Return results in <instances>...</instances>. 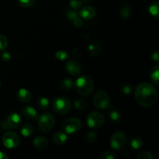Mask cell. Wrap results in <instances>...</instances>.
<instances>
[{"instance_id": "obj_9", "label": "cell", "mask_w": 159, "mask_h": 159, "mask_svg": "<svg viewBox=\"0 0 159 159\" xmlns=\"http://www.w3.org/2000/svg\"><path fill=\"white\" fill-rule=\"evenodd\" d=\"M127 135L123 131H116L113 134L110 138V146L114 150H120L127 143Z\"/></svg>"}, {"instance_id": "obj_33", "label": "cell", "mask_w": 159, "mask_h": 159, "mask_svg": "<svg viewBox=\"0 0 159 159\" xmlns=\"http://www.w3.org/2000/svg\"><path fill=\"white\" fill-rule=\"evenodd\" d=\"M69 5L71 8H72L75 10H77V9H80V7L82 5V2L81 0H71Z\"/></svg>"}, {"instance_id": "obj_35", "label": "cell", "mask_w": 159, "mask_h": 159, "mask_svg": "<svg viewBox=\"0 0 159 159\" xmlns=\"http://www.w3.org/2000/svg\"><path fill=\"white\" fill-rule=\"evenodd\" d=\"M121 91L124 95H129L132 92V86L130 85H124L122 86Z\"/></svg>"}, {"instance_id": "obj_18", "label": "cell", "mask_w": 159, "mask_h": 159, "mask_svg": "<svg viewBox=\"0 0 159 159\" xmlns=\"http://www.w3.org/2000/svg\"><path fill=\"white\" fill-rule=\"evenodd\" d=\"M59 85H60V89L62 91H68L73 87L74 82L70 78H66V79H64L61 81Z\"/></svg>"}, {"instance_id": "obj_12", "label": "cell", "mask_w": 159, "mask_h": 159, "mask_svg": "<svg viewBox=\"0 0 159 159\" xmlns=\"http://www.w3.org/2000/svg\"><path fill=\"white\" fill-rule=\"evenodd\" d=\"M96 15V10L94 7L90 6H86L82 8L79 12V16L85 20H92Z\"/></svg>"}, {"instance_id": "obj_41", "label": "cell", "mask_w": 159, "mask_h": 159, "mask_svg": "<svg viewBox=\"0 0 159 159\" xmlns=\"http://www.w3.org/2000/svg\"><path fill=\"white\" fill-rule=\"evenodd\" d=\"M1 85H2V84H1V82H0V88H1Z\"/></svg>"}, {"instance_id": "obj_26", "label": "cell", "mask_w": 159, "mask_h": 159, "mask_svg": "<svg viewBox=\"0 0 159 159\" xmlns=\"http://www.w3.org/2000/svg\"><path fill=\"white\" fill-rule=\"evenodd\" d=\"M97 139V135L94 131L87 132L85 135V141L87 143H94Z\"/></svg>"}, {"instance_id": "obj_38", "label": "cell", "mask_w": 159, "mask_h": 159, "mask_svg": "<svg viewBox=\"0 0 159 159\" xmlns=\"http://www.w3.org/2000/svg\"><path fill=\"white\" fill-rule=\"evenodd\" d=\"M152 58L154 61H155L156 63H158L159 61V55H158V51H155V52L152 53Z\"/></svg>"}, {"instance_id": "obj_10", "label": "cell", "mask_w": 159, "mask_h": 159, "mask_svg": "<svg viewBox=\"0 0 159 159\" xmlns=\"http://www.w3.org/2000/svg\"><path fill=\"white\" fill-rule=\"evenodd\" d=\"M65 69L70 75L73 76H77L82 72V67L80 63L76 60H69L66 63Z\"/></svg>"}, {"instance_id": "obj_4", "label": "cell", "mask_w": 159, "mask_h": 159, "mask_svg": "<svg viewBox=\"0 0 159 159\" xmlns=\"http://www.w3.org/2000/svg\"><path fill=\"white\" fill-rule=\"evenodd\" d=\"M82 127V123L78 118H68L63 121L61 128L68 134H72L79 131Z\"/></svg>"}, {"instance_id": "obj_7", "label": "cell", "mask_w": 159, "mask_h": 159, "mask_svg": "<svg viewBox=\"0 0 159 159\" xmlns=\"http://www.w3.org/2000/svg\"><path fill=\"white\" fill-rule=\"evenodd\" d=\"M87 125L93 129H99L103 126L105 123V117L99 112H92L87 116Z\"/></svg>"}, {"instance_id": "obj_5", "label": "cell", "mask_w": 159, "mask_h": 159, "mask_svg": "<svg viewBox=\"0 0 159 159\" xmlns=\"http://www.w3.org/2000/svg\"><path fill=\"white\" fill-rule=\"evenodd\" d=\"M110 96L104 90L96 92L93 97V103L96 108L99 110H106L110 107Z\"/></svg>"}, {"instance_id": "obj_32", "label": "cell", "mask_w": 159, "mask_h": 159, "mask_svg": "<svg viewBox=\"0 0 159 159\" xmlns=\"http://www.w3.org/2000/svg\"><path fill=\"white\" fill-rule=\"evenodd\" d=\"M154 155L150 152H142L138 155V159H153Z\"/></svg>"}, {"instance_id": "obj_24", "label": "cell", "mask_w": 159, "mask_h": 159, "mask_svg": "<svg viewBox=\"0 0 159 159\" xmlns=\"http://www.w3.org/2000/svg\"><path fill=\"white\" fill-rule=\"evenodd\" d=\"M158 8H159V3L157 1L153 2H152L150 5H149L148 11L152 16L158 18V13H159Z\"/></svg>"}, {"instance_id": "obj_37", "label": "cell", "mask_w": 159, "mask_h": 159, "mask_svg": "<svg viewBox=\"0 0 159 159\" xmlns=\"http://www.w3.org/2000/svg\"><path fill=\"white\" fill-rule=\"evenodd\" d=\"M1 57L4 61H9L11 59V55L8 52H3L2 54Z\"/></svg>"}, {"instance_id": "obj_25", "label": "cell", "mask_w": 159, "mask_h": 159, "mask_svg": "<svg viewBox=\"0 0 159 159\" xmlns=\"http://www.w3.org/2000/svg\"><path fill=\"white\" fill-rule=\"evenodd\" d=\"M37 106L40 110H46L49 107V100L45 97H40L37 100Z\"/></svg>"}, {"instance_id": "obj_20", "label": "cell", "mask_w": 159, "mask_h": 159, "mask_svg": "<svg viewBox=\"0 0 159 159\" xmlns=\"http://www.w3.org/2000/svg\"><path fill=\"white\" fill-rule=\"evenodd\" d=\"M132 12H133V9L131 6L128 4H124L120 10V16L122 18L127 19L131 16Z\"/></svg>"}, {"instance_id": "obj_3", "label": "cell", "mask_w": 159, "mask_h": 159, "mask_svg": "<svg viewBox=\"0 0 159 159\" xmlns=\"http://www.w3.org/2000/svg\"><path fill=\"white\" fill-rule=\"evenodd\" d=\"M52 108L58 114H66L71 110V102L65 96H58L53 100Z\"/></svg>"}, {"instance_id": "obj_23", "label": "cell", "mask_w": 159, "mask_h": 159, "mask_svg": "<svg viewBox=\"0 0 159 159\" xmlns=\"http://www.w3.org/2000/svg\"><path fill=\"white\" fill-rule=\"evenodd\" d=\"M109 117L113 123H119L121 120V116L120 113L112 107L109 110Z\"/></svg>"}, {"instance_id": "obj_22", "label": "cell", "mask_w": 159, "mask_h": 159, "mask_svg": "<svg viewBox=\"0 0 159 159\" xmlns=\"http://www.w3.org/2000/svg\"><path fill=\"white\" fill-rule=\"evenodd\" d=\"M20 133L25 138L31 136L34 133V127L31 124H25L22 126L21 129H20Z\"/></svg>"}, {"instance_id": "obj_40", "label": "cell", "mask_w": 159, "mask_h": 159, "mask_svg": "<svg viewBox=\"0 0 159 159\" xmlns=\"http://www.w3.org/2000/svg\"><path fill=\"white\" fill-rule=\"evenodd\" d=\"M81 1H82V2L83 3V2H89L90 0H81Z\"/></svg>"}, {"instance_id": "obj_27", "label": "cell", "mask_w": 159, "mask_h": 159, "mask_svg": "<svg viewBox=\"0 0 159 159\" xmlns=\"http://www.w3.org/2000/svg\"><path fill=\"white\" fill-rule=\"evenodd\" d=\"M74 107L76 110H82L86 107V101L84 99H78L74 102Z\"/></svg>"}, {"instance_id": "obj_13", "label": "cell", "mask_w": 159, "mask_h": 159, "mask_svg": "<svg viewBox=\"0 0 159 159\" xmlns=\"http://www.w3.org/2000/svg\"><path fill=\"white\" fill-rule=\"evenodd\" d=\"M21 121L22 120L20 115L15 113H10L6 119V123H7L8 126L9 127V128L12 129L18 128L21 124Z\"/></svg>"}, {"instance_id": "obj_8", "label": "cell", "mask_w": 159, "mask_h": 159, "mask_svg": "<svg viewBox=\"0 0 159 159\" xmlns=\"http://www.w3.org/2000/svg\"><path fill=\"white\" fill-rule=\"evenodd\" d=\"M2 144L6 148L14 149L20 144V138L17 134L12 131H8L2 136Z\"/></svg>"}, {"instance_id": "obj_36", "label": "cell", "mask_w": 159, "mask_h": 159, "mask_svg": "<svg viewBox=\"0 0 159 159\" xmlns=\"http://www.w3.org/2000/svg\"><path fill=\"white\" fill-rule=\"evenodd\" d=\"M73 24H74V26H75V27L80 28L82 27V25H83V22H82V19L79 18V17L78 16L73 20Z\"/></svg>"}, {"instance_id": "obj_16", "label": "cell", "mask_w": 159, "mask_h": 159, "mask_svg": "<svg viewBox=\"0 0 159 159\" xmlns=\"http://www.w3.org/2000/svg\"><path fill=\"white\" fill-rule=\"evenodd\" d=\"M34 146L37 149H44L48 147V140L44 137H37L33 141Z\"/></svg>"}, {"instance_id": "obj_29", "label": "cell", "mask_w": 159, "mask_h": 159, "mask_svg": "<svg viewBox=\"0 0 159 159\" xmlns=\"http://www.w3.org/2000/svg\"><path fill=\"white\" fill-rule=\"evenodd\" d=\"M116 158V154L113 152H110V151H106L100 155L101 159H114Z\"/></svg>"}, {"instance_id": "obj_30", "label": "cell", "mask_w": 159, "mask_h": 159, "mask_svg": "<svg viewBox=\"0 0 159 159\" xmlns=\"http://www.w3.org/2000/svg\"><path fill=\"white\" fill-rule=\"evenodd\" d=\"M8 47V39L4 35L0 34V51H3Z\"/></svg>"}, {"instance_id": "obj_28", "label": "cell", "mask_w": 159, "mask_h": 159, "mask_svg": "<svg viewBox=\"0 0 159 159\" xmlns=\"http://www.w3.org/2000/svg\"><path fill=\"white\" fill-rule=\"evenodd\" d=\"M37 0H18V3L23 8L32 7L35 5Z\"/></svg>"}, {"instance_id": "obj_1", "label": "cell", "mask_w": 159, "mask_h": 159, "mask_svg": "<svg viewBox=\"0 0 159 159\" xmlns=\"http://www.w3.org/2000/svg\"><path fill=\"white\" fill-rule=\"evenodd\" d=\"M134 95L138 104L144 107H150L155 105L158 99V92L156 89L148 82L138 84L135 88Z\"/></svg>"}, {"instance_id": "obj_11", "label": "cell", "mask_w": 159, "mask_h": 159, "mask_svg": "<svg viewBox=\"0 0 159 159\" xmlns=\"http://www.w3.org/2000/svg\"><path fill=\"white\" fill-rule=\"evenodd\" d=\"M103 50V43L101 40H94L89 43L88 47V51L90 56L96 57L99 55Z\"/></svg>"}, {"instance_id": "obj_31", "label": "cell", "mask_w": 159, "mask_h": 159, "mask_svg": "<svg viewBox=\"0 0 159 159\" xmlns=\"http://www.w3.org/2000/svg\"><path fill=\"white\" fill-rule=\"evenodd\" d=\"M55 57L59 61H65L68 58V54L65 51H58L55 53Z\"/></svg>"}, {"instance_id": "obj_2", "label": "cell", "mask_w": 159, "mask_h": 159, "mask_svg": "<svg viewBox=\"0 0 159 159\" xmlns=\"http://www.w3.org/2000/svg\"><path fill=\"white\" fill-rule=\"evenodd\" d=\"M75 87L80 96H89L94 89V83L91 77L89 75H82L75 81Z\"/></svg>"}, {"instance_id": "obj_14", "label": "cell", "mask_w": 159, "mask_h": 159, "mask_svg": "<svg viewBox=\"0 0 159 159\" xmlns=\"http://www.w3.org/2000/svg\"><path fill=\"white\" fill-rule=\"evenodd\" d=\"M21 113L25 117L29 118L31 120H37L38 119V113L37 110L30 106H25L22 108Z\"/></svg>"}, {"instance_id": "obj_17", "label": "cell", "mask_w": 159, "mask_h": 159, "mask_svg": "<svg viewBox=\"0 0 159 159\" xmlns=\"http://www.w3.org/2000/svg\"><path fill=\"white\" fill-rule=\"evenodd\" d=\"M68 140V136H67L65 132L57 131L53 136V141L57 145H61L65 144Z\"/></svg>"}, {"instance_id": "obj_19", "label": "cell", "mask_w": 159, "mask_h": 159, "mask_svg": "<svg viewBox=\"0 0 159 159\" xmlns=\"http://www.w3.org/2000/svg\"><path fill=\"white\" fill-rule=\"evenodd\" d=\"M150 77L152 82L155 85H158L159 84V67L158 65H155L150 70Z\"/></svg>"}, {"instance_id": "obj_21", "label": "cell", "mask_w": 159, "mask_h": 159, "mask_svg": "<svg viewBox=\"0 0 159 159\" xmlns=\"http://www.w3.org/2000/svg\"><path fill=\"white\" fill-rule=\"evenodd\" d=\"M130 147L134 150H139L144 145V141L140 137H134L130 141Z\"/></svg>"}, {"instance_id": "obj_34", "label": "cell", "mask_w": 159, "mask_h": 159, "mask_svg": "<svg viewBox=\"0 0 159 159\" xmlns=\"http://www.w3.org/2000/svg\"><path fill=\"white\" fill-rule=\"evenodd\" d=\"M67 18L69 19L70 20H73L76 17L79 16V12L75 10H68L66 13Z\"/></svg>"}, {"instance_id": "obj_6", "label": "cell", "mask_w": 159, "mask_h": 159, "mask_svg": "<svg viewBox=\"0 0 159 159\" xmlns=\"http://www.w3.org/2000/svg\"><path fill=\"white\" fill-rule=\"evenodd\" d=\"M55 124V119L50 113L42 114L38 117V127L42 132H49Z\"/></svg>"}, {"instance_id": "obj_15", "label": "cell", "mask_w": 159, "mask_h": 159, "mask_svg": "<svg viewBox=\"0 0 159 159\" xmlns=\"http://www.w3.org/2000/svg\"><path fill=\"white\" fill-rule=\"evenodd\" d=\"M16 96L17 99L22 102H28L32 99V94L30 92L24 88L19 89V91L17 92Z\"/></svg>"}, {"instance_id": "obj_39", "label": "cell", "mask_w": 159, "mask_h": 159, "mask_svg": "<svg viewBox=\"0 0 159 159\" xmlns=\"http://www.w3.org/2000/svg\"><path fill=\"white\" fill-rule=\"evenodd\" d=\"M8 156L4 153V152H0V159H7Z\"/></svg>"}]
</instances>
